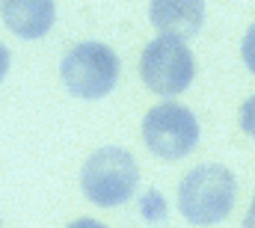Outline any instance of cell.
<instances>
[{"instance_id": "obj_6", "label": "cell", "mask_w": 255, "mask_h": 228, "mask_svg": "<svg viewBox=\"0 0 255 228\" xmlns=\"http://www.w3.org/2000/svg\"><path fill=\"white\" fill-rule=\"evenodd\" d=\"M148 18L160 30V36H175L184 42L202 30L205 3L202 0H151Z\"/></svg>"}, {"instance_id": "obj_2", "label": "cell", "mask_w": 255, "mask_h": 228, "mask_svg": "<svg viewBox=\"0 0 255 228\" xmlns=\"http://www.w3.org/2000/svg\"><path fill=\"white\" fill-rule=\"evenodd\" d=\"M136 181H139L136 160L128 148H119V145L92 151L80 172L83 196L98 208H116L128 202L136 190Z\"/></svg>"}, {"instance_id": "obj_1", "label": "cell", "mask_w": 255, "mask_h": 228, "mask_svg": "<svg viewBox=\"0 0 255 228\" xmlns=\"http://www.w3.org/2000/svg\"><path fill=\"white\" fill-rule=\"evenodd\" d=\"M235 175L226 166L205 163L184 175L178 187V211L193 226H217L232 214Z\"/></svg>"}, {"instance_id": "obj_5", "label": "cell", "mask_w": 255, "mask_h": 228, "mask_svg": "<svg viewBox=\"0 0 255 228\" xmlns=\"http://www.w3.org/2000/svg\"><path fill=\"white\" fill-rule=\"evenodd\" d=\"M142 139L151 148V154L163 160H178L190 154L199 142V121L181 104H157L142 118Z\"/></svg>"}, {"instance_id": "obj_8", "label": "cell", "mask_w": 255, "mask_h": 228, "mask_svg": "<svg viewBox=\"0 0 255 228\" xmlns=\"http://www.w3.org/2000/svg\"><path fill=\"white\" fill-rule=\"evenodd\" d=\"M241 127H244V133H250L255 139V95L247 98L244 107H241Z\"/></svg>"}, {"instance_id": "obj_11", "label": "cell", "mask_w": 255, "mask_h": 228, "mask_svg": "<svg viewBox=\"0 0 255 228\" xmlns=\"http://www.w3.org/2000/svg\"><path fill=\"white\" fill-rule=\"evenodd\" d=\"M68 228H107V226H101L98 220H74Z\"/></svg>"}, {"instance_id": "obj_4", "label": "cell", "mask_w": 255, "mask_h": 228, "mask_svg": "<svg viewBox=\"0 0 255 228\" xmlns=\"http://www.w3.org/2000/svg\"><path fill=\"white\" fill-rule=\"evenodd\" d=\"M193 74H196V59H193L190 48L175 36H157L154 42L145 45L139 57L142 83L154 95H163V98L184 92L193 83Z\"/></svg>"}, {"instance_id": "obj_7", "label": "cell", "mask_w": 255, "mask_h": 228, "mask_svg": "<svg viewBox=\"0 0 255 228\" xmlns=\"http://www.w3.org/2000/svg\"><path fill=\"white\" fill-rule=\"evenodd\" d=\"M0 15L21 39H42L57 21L54 0H0Z\"/></svg>"}, {"instance_id": "obj_3", "label": "cell", "mask_w": 255, "mask_h": 228, "mask_svg": "<svg viewBox=\"0 0 255 228\" xmlns=\"http://www.w3.org/2000/svg\"><path fill=\"white\" fill-rule=\"evenodd\" d=\"M60 71L71 95L95 101L113 92L119 80V57L101 42H83L65 54Z\"/></svg>"}, {"instance_id": "obj_10", "label": "cell", "mask_w": 255, "mask_h": 228, "mask_svg": "<svg viewBox=\"0 0 255 228\" xmlns=\"http://www.w3.org/2000/svg\"><path fill=\"white\" fill-rule=\"evenodd\" d=\"M6 71H9V51H6V45L0 42V83H3Z\"/></svg>"}, {"instance_id": "obj_9", "label": "cell", "mask_w": 255, "mask_h": 228, "mask_svg": "<svg viewBox=\"0 0 255 228\" xmlns=\"http://www.w3.org/2000/svg\"><path fill=\"white\" fill-rule=\"evenodd\" d=\"M241 51H244V62H247V68L255 74V24L247 30V36H244V48H241Z\"/></svg>"}, {"instance_id": "obj_12", "label": "cell", "mask_w": 255, "mask_h": 228, "mask_svg": "<svg viewBox=\"0 0 255 228\" xmlns=\"http://www.w3.org/2000/svg\"><path fill=\"white\" fill-rule=\"evenodd\" d=\"M241 228H255V199H253L250 214H247V217H244V223H241Z\"/></svg>"}]
</instances>
